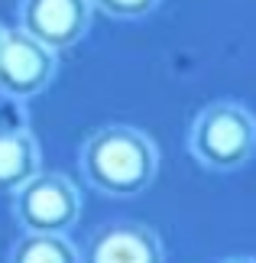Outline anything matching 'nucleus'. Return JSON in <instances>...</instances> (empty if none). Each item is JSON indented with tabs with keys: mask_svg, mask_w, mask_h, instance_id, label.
Wrapping results in <instances>:
<instances>
[{
	"mask_svg": "<svg viewBox=\"0 0 256 263\" xmlns=\"http://www.w3.org/2000/svg\"><path fill=\"white\" fill-rule=\"evenodd\" d=\"M55 75V52L26 36L23 29H7L0 46V91L4 98L26 101L49 88Z\"/></svg>",
	"mask_w": 256,
	"mask_h": 263,
	"instance_id": "nucleus-4",
	"label": "nucleus"
},
{
	"mask_svg": "<svg viewBox=\"0 0 256 263\" xmlns=\"http://www.w3.org/2000/svg\"><path fill=\"white\" fill-rule=\"evenodd\" d=\"M97 10H104L107 16H117V20H140V16H149L162 0H91Z\"/></svg>",
	"mask_w": 256,
	"mask_h": 263,
	"instance_id": "nucleus-9",
	"label": "nucleus"
},
{
	"mask_svg": "<svg viewBox=\"0 0 256 263\" xmlns=\"http://www.w3.org/2000/svg\"><path fill=\"white\" fill-rule=\"evenodd\" d=\"M4 36H7V29H4V26H0V46H4Z\"/></svg>",
	"mask_w": 256,
	"mask_h": 263,
	"instance_id": "nucleus-11",
	"label": "nucleus"
},
{
	"mask_svg": "<svg viewBox=\"0 0 256 263\" xmlns=\"http://www.w3.org/2000/svg\"><path fill=\"white\" fill-rule=\"evenodd\" d=\"M81 263H166V250L149 224L114 221L91 237Z\"/></svg>",
	"mask_w": 256,
	"mask_h": 263,
	"instance_id": "nucleus-6",
	"label": "nucleus"
},
{
	"mask_svg": "<svg viewBox=\"0 0 256 263\" xmlns=\"http://www.w3.org/2000/svg\"><path fill=\"white\" fill-rule=\"evenodd\" d=\"M39 173V143L29 130L0 134V192L16 195Z\"/></svg>",
	"mask_w": 256,
	"mask_h": 263,
	"instance_id": "nucleus-7",
	"label": "nucleus"
},
{
	"mask_svg": "<svg viewBox=\"0 0 256 263\" xmlns=\"http://www.w3.org/2000/svg\"><path fill=\"white\" fill-rule=\"evenodd\" d=\"M81 169L101 195L133 198L152 185L159 173V153L143 130L127 124H107L85 140Z\"/></svg>",
	"mask_w": 256,
	"mask_h": 263,
	"instance_id": "nucleus-1",
	"label": "nucleus"
},
{
	"mask_svg": "<svg viewBox=\"0 0 256 263\" xmlns=\"http://www.w3.org/2000/svg\"><path fill=\"white\" fill-rule=\"evenodd\" d=\"M7 263H81V254L68 237L23 234L10 250Z\"/></svg>",
	"mask_w": 256,
	"mask_h": 263,
	"instance_id": "nucleus-8",
	"label": "nucleus"
},
{
	"mask_svg": "<svg viewBox=\"0 0 256 263\" xmlns=\"http://www.w3.org/2000/svg\"><path fill=\"white\" fill-rule=\"evenodd\" d=\"M188 149L211 173H233L256 153V117L240 104L218 101L194 117Z\"/></svg>",
	"mask_w": 256,
	"mask_h": 263,
	"instance_id": "nucleus-2",
	"label": "nucleus"
},
{
	"mask_svg": "<svg viewBox=\"0 0 256 263\" xmlns=\"http://www.w3.org/2000/svg\"><path fill=\"white\" fill-rule=\"evenodd\" d=\"M94 4L91 0H23L19 4V29L43 43L52 52L81 43L91 26Z\"/></svg>",
	"mask_w": 256,
	"mask_h": 263,
	"instance_id": "nucleus-5",
	"label": "nucleus"
},
{
	"mask_svg": "<svg viewBox=\"0 0 256 263\" xmlns=\"http://www.w3.org/2000/svg\"><path fill=\"white\" fill-rule=\"evenodd\" d=\"M13 215L26 234L65 237L78 224L81 195L62 173H36L13 195Z\"/></svg>",
	"mask_w": 256,
	"mask_h": 263,
	"instance_id": "nucleus-3",
	"label": "nucleus"
},
{
	"mask_svg": "<svg viewBox=\"0 0 256 263\" xmlns=\"http://www.w3.org/2000/svg\"><path fill=\"white\" fill-rule=\"evenodd\" d=\"M224 263H256L253 257H230V260H224Z\"/></svg>",
	"mask_w": 256,
	"mask_h": 263,
	"instance_id": "nucleus-10",
	"label": "nucleus"
}]
</instances>
